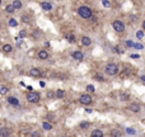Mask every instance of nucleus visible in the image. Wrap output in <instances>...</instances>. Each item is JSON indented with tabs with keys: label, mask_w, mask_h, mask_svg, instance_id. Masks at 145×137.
<instances>
[{
	"label": "nucleus",
	"mask_w": 145,
	"mask_h": 137,
	"mask_svg": "<svg viewBox=\"0 0 145 137\" xmlns=\"http://www.w3.org/2000/svg\"><path fill=\"white\" fill-rule=\"evenodd\" d=\"M78 14H79L82 18H84V19H89V18H92V10L89 7H80L79 9H78Z\"/></svg>",
	"instance_id": "f257e3e1"
},
{
	"label": "nucleus",
	"mask_w": 145,
	"mask_h": 137,
	"mask_svg": "<svg viewBox=\"0 0 145 137\" xmlns=\"http://www.w3.org/2000/svg\"><path fill=\"white\" fill-rule=\"evenodd\" d=\"M106 74H108L109 76H113L118 74V66L116 64H108L106 66Z\"/></svg>",
	"instance_id": "f03ea898"
},
{
	"label": "nucleus",
	"mask_w": 145,
	"mask_h": 137,
	"mask_svg": "<svg viewBox=\"0 0 145 137\" xmlns=\"http://www.w3.org/2000/svg\"><path fill=\"white\" fill-rule=\"evenodd\" d=\"M27 99H28V102H31V103H38L40 102V94L31 90L29 93L27 94Z\"/></svg>",
	"instance_id": "7ed1b4c3"
},
{
	"label": "nucleus",
	"mask_w": 145,
	"mask_h": 137,
	"mask_svg": "<svg viewBox=\"0 0 145 137\" xmlns=\"http://www.w3.org/2000/svg\"><path fill=\"white\" fill-rule=\"evenodd\" d=\"M112 27H113V29L118 33L125 31V24H124V22H121V20H115L112 23Z\"/></svg>",
	"instance_id": "20e7f679"
},
{
	"label": "nucleus",
	"mask_w": 145,
	"mask_h": 137,
	"mask_svg": "<svg viewBox=\"0 0 145 137\" xmlns=\"http://www.w3.org/2000/svg\"><path fill=\"white\" fill-rule=\"evenodd\" d=\"M79 102L82 103V104L88 105V104H91V103H92V96L89 95V94H83V95H80Z\"/></svg>",
	"instance_id": "39448f33"
},
{
	"label": "nucleus",
	"mask_w": 145,
	"mask_h": 137,
	"mask_svg": "<svg viewBox=\"0 0 145 137\" xmlns=\"http://www.w3.org/2000/svg\"><path fill=\"white\" fill-rule=\"evenodd\" d=\"M29 75L33 76V77H38V76H41V71H40V68H36V67H33L29 70Z\"/></svg>",
	"instance_id": "423d86ee"
},
{
	"label": "nucleus",
	"mask_w": 145,
	"mask_h": 137,
	"mask_svg": "<svg viewBox=\"0 0 145 137\" xmlns=\"http://www.w3.org/2000/svg\"><path fill=\"white\" fill-rule=\"evenodd\" d=\"M72 57H74L75 60L82 61L83 59H84V55H83V52H80V51H75V52L72 53Z\"/></svg>",
	"instance_id": "0eeeda50"
},
{
	"label": "nucleus",
	"mask_w": 145,
	"mask_h": 137,
	"mask_svg": "<svg viewBox=\"0 0 145 137\" xmlns=\"http://www.w3.org/2000/svg\"><path fill=\"white\" fill-rule=\"evenodd\" d=\"M129 109H130L131 112H135V113H137L139 111H140V105H139L137 103H132V104H130Z\"/></svg>",
	"instance_id": "6e6552de"
},
{
	"label": "nucleus",
	"mask_w": 145,
	"mask_h": 137,
	"mask_svg": "<svg viewBox=\"0 0 145 137\" xmlns=\"http://www.w3.org/2000/svg\"><path fill=\"white\" fill-rule=\"evenodd\" d=\"M38 59H40V60H47L48 59V53L45 50H42V51L38 52Z\"/></svg>",
	"instance_id": "1a4fd4ad"
},
{
	"label": "nucleus",
	"mask_w": 145,
	"mask_h": 137,
	"mask_svg": "<svg viewBox=\"0 0 145 137\" xmlns=\"http://www.w3.org/2000/svg\"><path fill=\"white\" fill-rule=\"evenodd\" d=\"M8 103H9V104H12V105H19V100L17 98H14V96H9Z\"/></svg>",
	"instance_id": "9d476101"
},
{
	"label": "nucleus",
	"mask_w": 145,
	"mask_h": 137,
	"mask_svg": "<svg viewBox=\"0 0 145 137\" xmlns=\"http://www.w3.org/2000/svg\"><path fill=\"white\" fill-rule=\"evenodd\" d=\"M9 135H10V129H9V128L4 127V128H1V129H0V136H1V137L9 136Z\"/></svg>",
	"instance_id": "9b49d317"
},
{
	"label": "nucleus",
	"mask_w": 145,
	"mask_h": 137,
	"mask_svg": "<svg viewBox=\"0 0 145 137\" xmlns=\"http://www.w3.org/2000/svg\"><path fill=\"white\" fill-rule=\"evenodd\" d=\"M41 8H42L43 10H47V11H50V10L52 9V5L50 4V3H46V1H45V3H42V4H41Z\"/></svg>",
	"instance_id": "f8f14e48"
},
{
	"label": "nucleus",
	"mask_w": 145,
	"mask_h": 137,
	"mask_svg": "<svg viewBox=\"0 0 145 137\" xmlns=\"http://www.w3.org/2000/svg\"><path fill=\"white\" fill-rule=\"evenodd\" d=\"M82 43L84 44V46H89V44L92 43V39L89 38V37H87V36H84V37L82 38Z\"/></svg>",
	"instance_id": "ddd939ff"
},
{
	"label": "nucleus",
	"mask_w": 145,
	"mask_h": 137,
	"mask_svg": "<svg viewBox=\"0 0 145 137\" xmlns=\"http://www.w3.org/2000/svg\"><path fill=\"white\" fill-rule=\"evenodd\" d=\"M66 39H68L70 43H75V41H76V38H75V36H74L72 33L68 34V36H66Z\"/></svg>",
	"instance_id": "4468645a"
},
{
	"label": "nucleus",
	"mask_w": 145,
	"mask_h": 137,
	"mask_svg": "<svg viewBox=\"0 0 145 137\" xmlns=\"http://www.w3.org/2000/svg\"><path fill=\"white\" fill-rule=\"evenodd\" d=\"M5 10H7L8 13H14V11H15L17 9L14 8V5H13V4H9V5H7V8H5Z\"/></svg>",
	"instance_id": "2eb2a0df"
},
{
	"label": "nucleus",
	"mask_w": 145,
	"mask_h": 137,
	"mask_svg": "<svg viewBox=\"0 0 145 137\" xmlns=\"http://www.w3.org/2000/svg\"><path fill=\"white\" fill-rule=\"evenodd\" d=\"M3 51H4V52H12L13 47H12L10 44H4V46H3Z\"/></svg>",
	"instance_id": "dca6fc26"
},
{
	"label": "nucleus",
	"mask_w": 145,
	"mask_h": 137,
	"mask_svg": "<svg viewBox=\"0 0 145 137\" xmlns=\"http://www.w3.org/2000/svg\"><path fill=\"white\" fill-rule=\"evenodd\" d=\"M42 127H43V129L50 131V129H52V124H51V123H48V122H43Z\"/></svg>",
	"instance_id": "f3484780"
},
{
	"label": "nucleus",
	"mask_w": 145,
	"mask_h": 137,
	"mask_svg": "<svg viewBox=\"0 0 145 137\" xmlns=\"http://www.w3.org/2000/svg\"><path fill=\"white\" fill-rule=\"evenodd\" d=\"M8 91H9V89H8L7 86H4V85H1V86H0V94H1V95L8 94Z\"/></svg>",
	"instance_id": "a211bd4d"
},
{
	"label": "nucleus",
	"mask_w": 145,
	"mask_h": 137,
	"mask_svg": "<svg viewBox=\"0 0 145 137\" xmlns=\"http://www.w3.org/2000/svg\"><path fill=\"white\" fill-rule=\"evenodd\" d=\"M13 5H14L15 9H20V8H22V1H20V0H14Z\"/></svg>",
	"instance_id": "6ab92c4d"
},
{
	"label": "nucleus",
	"mask_w": 145,
	"mask_h": 137,
	"mask_svg": "<svg viewBox=\"0 0 145 137\" xmlns=\"http://www.w3.org/2000/svg\"><path fill=\"white\" fill-rule=\"evenodd\" d=\"M129 94H120V100H122V102H126V100H129Z\"/></svg>",
	"instance_id": "aec40b11"
},
{
	"label": "nucleus",
	"mask_w": 145,
	"mask_h": 137,
	"mask_svg": "<svg viewBox=\"0 0 145 137\" xmlns=\"http://www.w3.org/2000/svg\"><path fill=\"white\" fill-rule=\"evenodd\" d=\"M92 136H99V137H101V136H103V132H102V131H99V129H94L92 132Z\"/></svg>",
	"instance_id": "412c9836"
},
{
	"label": "nucleus",
	"mask_w": 145,
	"mask_h": 137,
	"mask_svg": "<svg viewBox=\"0 0 145 137\" xmlns=\"http://www.w3.org/2000/svg\"><path fill=\"white\" fill-rule=\"evenodd\" d=\"M9 26L10 27H17L18 26V22H17L14 18H12V19H9Z\"/></svg>",
	"instance_id": "4be33fe9"
},
{
	"label": "nucleus",
	"mask_w": 145,
	"mask_h": 137,
	"mask_svg": "<svg viewBox=\"0 0 145 137\" xmlns=\"http://www.w3.org/2000/svg\"><path fill=\"white\" fill-rule=\"evenodd\" d=\"M126 133L127 135H135L136 131L134 129V128H131V127H129V128H126Z\"/></svg>",
	"instance_id": "5701e85b"
},
{
	"label": "nucleus",
	"mask_w": 145,
	"mask_h": 137,
	"mask_svg": "<svg viewBox=\"0 0 145 137\" xmlns=\"http://www.w3.org/2000/svg\"><path fill=\"white\" fill-rule=\"evenodd\" d=\"M64 95H65V93L63 90H57L56 91V96H57V98H64Z\"/></svg>",
	"instance_id": "b1692460"
},
{
	"label": "nucleus",
	"mask_w": 145,
	"mask_h": 137,
	"mask_svg": "<svg viewBox=\"0 0 145 137\" xmlns=\"http://www.w3.org/2000/svg\"><path fill=\"white\" fill-rule=\"evenodd\" d=\"M136 37H137L139 39H141V38L144 37V32H143V31H137V32H136Z\"/></svg>",
	"instance_id": "393cba45"
},
{
	"label": "nucleus",
	"mask_w": 145,
	"mask_h": 137,
	"mask_svg": "<svg viewBox=\"0 0 145 137\" xmlns=\"http://www.w3.org/2000/svg\"><path fill=\"white\" fill-rule=\"evenodd\" d=\"M88 127H89V123H88V122H82V123H80V128L85 129V128H88Z\"/></svg>",
	"instance_id": "a878e982"
},
{
	"label": "nucleus",
	"mask_w": 145,
	"mask_h": 137,
	"mask_svg": "<svg viewBox=\"0 0 145 137\" xmlns=\"http://www.w3.org/2000/svg\"><path fill=\"white\" fill-rule=\"evenodd\" d=\"M111 135H112V136H117V137H120V136H121V132H120V131H117V129H113L112 132H111Z\"/></svg>",
	"instance_id": "bb28decb"
},
{
	"label": "nucleus",
	"mask_w": 145,
	"mask_h": 137,
	"mask_svg": "<svg viewBox=\"0 0 145 137\" xmlns=\"http://www.w3.org/2000/svg\"><path fill=\"white\" fill-rule=\"evenodd\" d=\"M87 90L89 91V93H93V91L96 90V89H94V86H93V85L91 84V85H87Z\"/></svg>",
	"instance_id": "cd10ccee"
},
{
	"label": "nucleus",
	"mask_w": 145,
	"mask_h": 137,
	"mask_svg": "<svg viewBox=\"0 0 145 137\" xmlns=\"http://www.w3.org/2000/svg\"><path fill=\"white\" fill-rule=\"evenodd\" d=\"M102 4H103V7H106V8H109V1L108 0H102Z\"/></svg>",
	"instance_id": "c85d7f7f"
},
{
	"label": "nucleus",
	"mask_w": 145,
	"mask_h": 137,
	"mask_svg": "<svg viewBox=\"0 0 145 137\" xmlns=\"http://www.w3.org/2000/svg\"><path fill=\"white\" fill-rule=\"evenodd\" d=\"M134 48H136V50H143L144 47H143V44H140V43H135V44H134Z\"/></svg>",
	"instance_id": "c756f323"
},
{
	"label": "nucleus",
	"mask_w": 145,
	"mask_h": 137,
	"mask_svg": "<svg viewBox=\"0 0 145 137\" xmlns=\"http://www.w3.org/2000/svg\"><path fill=\"white\" fill-rule=\"evenodd\" d=\"M22 20H23L24 23H28L29 22V17L28 15H23V17H22Z\"/></svg>",
	"instance_id": "7c9ffc66"
},
{
	"label": "nucleus",
	"mask_w": 145,
	"mask_h": 137,
	"mask_svg": "<svg viewBox=\"0 0 145 137\" xmlns=\"http://www.w3.org/2000/svg\"><path fill=\"white\" fill-rule=\"evenodd\" d=\"M94 79H96L97 80V81H103V76H101V75H96V76H94Z\"/></svg>",
	"instance_id": "2f4dec72"
},
{
	"label": "nucleus",
	"mask_w": 145,
	"mask_h": 137,
	"mask_svg": "<svg viewBox=\"0 0 145 137\" xmlns=\"http://www.w3.org/2000/svg\"><path fill=\"white\" fill-rule=\"evenodd\" d=\"M115 51H116L117 53H124V50H121L118 46H117V47H115Z\"/></svg>",
	"instance_id": "473e14b6"
},
{
	"label": "nucleus",
	"mask_w": 145,
	"mask_h": 137,
	"mask_svg": "<svg viewBox=\"0 0 145 137\" xmlns=\"http://www.w3.org/2000/svg\"><path fill=\"white\" fill-rule=\"evenodd\" d=\"M134 44H135V43H134L132 41H126V46H127V47H134Z\"/></svg>",
	"instance_id": "72a5a7b5"
},
{
	"label": "nucleus",
	"mask_w": 145,
	"mask_h": 137,
	"mask_svg": "<svg viewBox=\"0 0 145 137\" xmlns=\"http://www.w3.org/2000/svg\"><path fill=\"white\" fill-rule=\"evenodd\" d=\"M54 96H55V94L52 93V91H48V93H47V98H50V99H52V98H54Z\"/></svg>",
	"instance_id": "f704fd0d"
},
{
	"label": "nucleus",
	"mask_w": 145,
	"mask_h": 137,
	"mask_svg": "<svg viewBox=\"0 0 145 137\" xmlns=\"http://www.w3.org/2000/svg\"><path fill=\"white\" fill-rule=\"evenodd\" d=\"M27 36V33L24 32V31H20V33H19V37H22V38H23V37H26Z\"/></svg>",
	"instance_id": "c9c22d12"
},
{
	"label": "nucleus",
	"mask_w": 145,
	"mask_h": 137,
	"mask_svg": "<svg viewBox=\"0 0 145 137\" xmlns=\"http://www.w3.org/2000/svg\"><path fill=\"white\" fill-rule=\"evenodd\" d=\"M131 59H140V56H139V55H131Z\"/></svg>",
	"instance_id": "e433bc0d"
},
{
	"label": "nucleus",
	"mask_w": 145,
	"mask_h": 137,
	"mask_svg": "<svg viewBox=\"0 0 145 137\" xmlns=\"http://www.w3.org/2000/svg\"><path fill=\"white\" fill-rule=\"evenodd\" d=\"M32 136H40V133H38V132H33Z\"/></svg>",
	"instance_id": "4c0bfd02"
},
{
	"label": "nucleus",
	"mask_w": 145,
	"mask_h": 137,
	"mask_svg": "<svg viewBox=\"0 0 145 137\" xmlns=\"http://www.w3.org/2000/svg\"><path fill=\"white\" fill-rule=\"evenodd\" d=\"M85 112L87 113H92V109H89V108H88V109H85Z\"/></svg>",
	"instance_id": "58836bf2"
},
{
	"label": "nucleus",
	"mask_w": 145,
	"mask_h": 137,
	"mask_svg": "<svg viewBox=\"0 0 145 137\" xmlns=\"http://www.w3.org/2000/svg\"><path fill=\"white\" fill-rule=\"evenodd\" d=\"M141 80H143V81L145 83V75H143V76H141Z\"/></svg>",
	"instance_id": "ea45409f"
},
{
	"label": "nucleus",
	"mask_w": 145,
	"mask_h": 137,
	"mask_svg": "<svg viewBox=\"0 0 145 137\" xmlns=\"http://www.w3.org/2000/svg\"><path fill=\"white\" fill-rule=\"evenodd\" d=\"M143 28H144V29H145V20H144V23H143Z\"/></svg>",
	"instance_id": "a19ab883"
},
{
	"label": "nucleus",
	"mask_w": 145,
	"mask_h": 137,
	"mask_svg": "<svg viewBox=\"0 0 145 137\" xmlns=\"http://www.w3.org/2000/svg\"><path fill=\"white\" fill-rule=\"evenodd\" d=\"M143 122H144V123H145V119H144V121H143Z\"/></svg>",
	"instance_id": "79ce46f5"
},
{
	"label": "nucleus",
	"mask_w": 145,
	"mask_h": 137,
	"mask_svg": "<svg viewBox=\"0 0 145 137\" xmlns=\"http://www.w3.org/2000/svg\"><path fill=\"white\" fill-rule=\"evenodd\" d=\"M0 27H1V23H0Z\"/></svg>",
	"instance_id": "37998d69"
},
{
	"label": "nucleus",
	"mask_w": 145,
	"mask_h": 137,
	"mask_svg": "<svg viewBox=\"0 0 145 137\" xmlns=\"http://www.w3.org/2000/svg\"><path fill=\"white\" fill-rule=\"evenodd\" d=\"M0 3H1V0H0Z\"/></svg>",
	"instance_id": "c03bdc74"
}]
</instances>
